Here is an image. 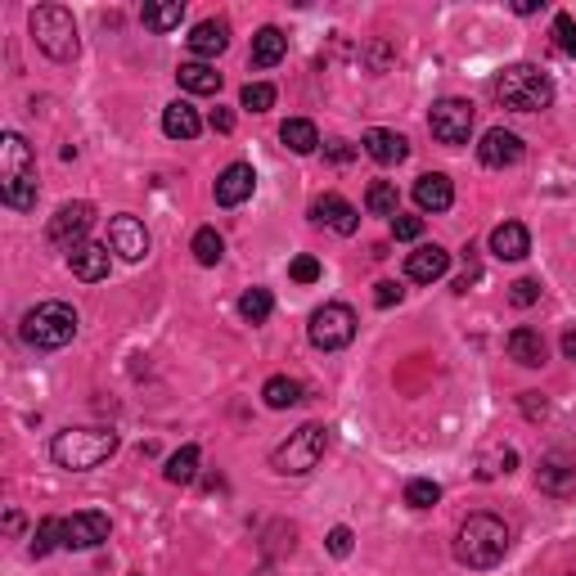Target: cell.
I'll use <instances>...</instances> for the list:
<instances>
[{
  "instance_id": "6da1fadb",
  "label": "cell",
  "mask_w": 576,
  "mask_h": 576,
  "mask_svg": "<svg viewBox=\"0 0 576 576\" xmlns=\"http://www.w3.org/2000/svg\"><path fill=\"white\" fill-rule=\"evenodd\" d=\"M509 554V527L495 513H468L455 531V558L473 572H486Z\"/></svg>"
},
{
  "instance_id": "7a4b0ae2",
  "label": "cell",
  "mask_w": 576,
  "mask_h": 576,
  "mask_svg": "<svg viewBox=\"0 0 576 576\" xmlns=\"http://www.w3.org/2000/svg\"><path fill=\"white\" fill-rule=\"evenodd\" d=\"M0 198L14 212H32L36 207V158L32 144L18 131L0 135Z\"/></svg>"
},
{
  "instance_id": "3957f363",
  "label": "cell",
  "mask_w": 576,
  "mask_h": 576,
  "mask_svg": "<svg viewBox=\"0 0 576 576\" xmlns=\"http://www.w3.org/2000/svg\"><path fill=\"white\" fill-rule=\"evenodd\" d=\"M108 455H117V432L108 428H63L50 441V459L59 468H68V473L99 468Z\"/></svg>"
},
{
  "instance_id": "277c9868",
  "label": "cell",
  "mask_w": 576,
  "mask_h": 576,
  "mask_svg": "<svg viewBox=\"0 0 576 576\" xmlns=\"http://www.w3.org/2000/svg\"><path fill=\"white\" fill-rule=\"evenodd\" d=\"M495 99L504 108H513V113H540V108L554 104V81L536 63H509L495 77Z\"/></svg>"
},
{
  "instance_id": "5b68a950",
  "label": "cell",
  "mask_w": 576,
  "mask_h": 576,
  "mask_svg": "<svg viewBox=\"0 0 576 576\" xmlns=\"http://www.w3.org/2000/svg\"><path fill=\"white\" fill-rule=\"evenodd\" d=\"M27 27H32V41H36V50H41L45 59H54V63L77 59V50H81L77 18H72L63 5H36L32 14H27Z\"/></svg>"
},
{
  "instance_id": "8992f818",
  "label": "cell",
  "mask_w": 576,
  "mask_h": 576,
  "mask_svg": "<svg viewBox=\"0 0 576 576\" xmlns=\"http://www.w3.org/2000/svg\"><path fill=\"white\" fill-rule=\"evenodd\" d=\"M18 338L36 351H59L77 338V311L68 302H41L23 315L18 324Z\"/></svg>"
},
{
  "instance_id": "52a82bcc",
  "label": "cell",
  "mask_w": 576,
  "mask_h": 576,
  "mask_svg": "<svg viewBox=\"0 0 576 576\" xmlns=\"http://www.w3.org/2000/svg\"><path fill=\"white\" fill-rule=\"evenodd\" d=\"M324 446H329V428L324 423H302L297 432H288V441H279L270 450V468L279 477H306L324 459Z\"/></svg>"
},
{
  "instance_id": "ba28073f",
  "label": "cell",
  "mask_w": 576,
  "mask_h": 576,
  "mask_svg": "<svg viewBox=\"0 0 576 576\" xmlns=\"http://www.w3.org/2000/svg\"><path fill=\"white\" fill-rule=\"evenodd\" d=\"M306 333H311V342L320 351H342L356 338V311H351L347 302H324L320 311H311Z\"/></svg>"
},
{
  "instance_id": "9c48e42d",
  "label": "cell",
  "mask_w": 576,
  "mask_h": 576,
  "mask_svg": "<svg viewBox=\"0 0 576 576\" xmlns=\"http://www.w3.org/2000/svg\"><path fill=\"white\" fill-rule=\"evenodd\" d=\"M428 131L432 140L441 144H468V135H473V104L468 99H437L428 113Z\"/></svg>"
},
{
  "instance_id": "30bf717a",
  "label": "cell",
  "mask_w": 576,
  "mask_h": 576,
  "mask_svg": "<svg viewBox=\"0 0 576 576\" xmlns=\"http://www.w3.org/2000/svg\"><path fill=\"white\" fill-rule=\"evenodd\" d=\"M90 221H95V207H90V203H63L59 212L50 216V230H45V234H50L54 248L72 252V248H81V243H86Z\"/></svg>"
},
{
  "instance_id": "8fae6325",
  "label": "cell",
  "mask_w": 576,
  "mask_h": 576,
  "mask_svg": "<svg viewBox=\"0 0 576 576\" xmlns=\"http://www.w3.org/2000/svg\"><path fill=\"white\" fill-rule=\"evenodd\" d=\"M108 531H113L108 513L77 509L72 518H63V549H95V545H104V540H108Z\"/></svg>"
},
{
  "instance_id": "7c38bea8",
  "label": "cell",
  "mask_w": 576,
  "mask_h": 576,
  "mask_svg": "<svg viewBox=\"0 0 576 576\" xmlns=\"http://www.w3.org/2000/svg\"><path fill=\"white\" fill-rule=\"evenodd\" d=\"M108 248H113L122 261H144V257H149V230H144L140 216H131V212L113 216V221H108Z\"/></svg>"
},
{
  "instance_id": "4fadbf2b",
  "label": "cell",
  "mask_w": 576,
  "mask_h": 576,
  "mask_svg": "<svg viewBox=\"0 0 576 576\" xmlns=\"http://www.w3.org/2000/svg\"><path fill=\"white\" fill-rule=\"evenodd\" d=\"M522 153H527V149H522V140L513 131H504V126H491V131L482 135V144H477V158H482L486 167H495V171L518 167Z\"/></svg>"
},
{
  "instance_id": "5bb4252c",
  "label": "cell",
  "mask_w": 576,
  "mask_h": 576,
  "mask_svg": "<svg viewBox=\"0 0 576 576\" xmlns=\"http://www.w3.org/2000/svg\"><path fill=\"white\" fill-rule=\"evenodd\" d=\"M252 189H257V171L248 167V162H230V167L216 176V203L221 207H239L252 198Z\"/></svg>"
},
{
  "instance_id": "9a60e30c",
  "label": "cell",
  "mask_w": 576,
  "mask_h": 576,
  "mask_svg": "<svg viewBox=\"0 0 576 576\" xmlns=\"http://www.w3.org/2000/svg\"><path fill=\"white\" fill-rule=\"evenodd\" d=\"M450 270V252L441 248V243H419V248L405 257V275L414 279V284H432V279H441Z\"/></svg>"
},
{
  "instance_id": "2e32d148",
  "label": "cell",
  "mask_w": 576,
  "mask_h": 576,
  "mask_svg": "<svg viewBox=\"0 0 576 576\" xmlns=\"http://www.w3.org/2000/svg\"><path fill=\"white\" fill-rule=\"evenodd\" d=\"M311 216L320 225H329V230H338V234H356L360 230V212L342 194H320L311 203Z\"/></svg>"
},
{
  "instance_id": "e0dca14e",
  "label": "cell",
  "mask_w": 576,
  "mask_h": 576,
  "mask_svg": "<svg viewBox=\"0 0 576 576\" xmlns=\"http://www.w3.org/2000/svg\"><path fill=\"white\" fill-rule=\"evenodd\" d=\"M108 243H81V248H72L68 252V270L77 279H86V284H99V279H108Z\"/></svg>"
},
{
  "instance_id": "ac0fdd59",
  "label": "cell",
  "mask_w": 576,
  "mask_h": 576,
  "mask_svg": "<svg viewBox=\"0 0 576 576\" xmlns=\"http://www.w3.org/2000/svg\"><path fill=\"white\" fill-rule=\"evenodd\" d=\"M365 153L374 162H383V167H396V162L410 158V140H405L401 131H387V126H374V131H365Z\"/></svg>"
},
{
  "instance_id": "d6986e66",
  "label": "cell",
  "mask_w": 576,
  "mask_h": 576,
  "mask_svg": "<svg viewBox=\"0 0 576 576\" xmlns=\"http://www.w3.org/2000/svg\"><path fill=\"white\" fill-rule=\"evenodd\" d=\"M414 203H419V212H450V203H455V185H450V176H441V171L419 176L414 180Z\"/></svg>"
},
{
  "instance_id": "ffe728a7",
  "label": "cell",
  "mask_w": 576,
  "mask_h": 576,
  "mask_svg": "<svg viewBox=\"0 0 576 576\" xmlns=\"http://www.w3.org/2000/svg\"><path fill=\"white\" fill-rule=\"evenodd\" d=\"M225 45H230V23H225V18H203V23L189 32V50H194L203 63L216 59Z\"/></svg>"
},
{
  "instance_id": "44dd1931",
  "label": "cell",
  "mask_w": 576,
  "mask_h": 576,
  "mask_svg": "<svg viewBox=\"0 0 576 576\" xmlns=\"http://www.w3.org/2000/svg\"><path fill=\"white\" fill-rule=\"evenodd\" d=\"M491 252L500 261H522L531 252V234H527V225L522 221H504V225H495L491 230Z\"/></svg>"
},
{
  "instance_id": "7402d4cb",
  "label": "cell",
  "mask_w": 576,
  "mask_h": 576,
  "mask_svg": "<svg viewBox=\"0 0 576 576\" xmlns=\"http://www.w3.org/2000/svg\"><path fill=\"white\" fill-rule=\"evenodd\" d=\"M536 482H540V491H545V495H558V500H563V495L576 491V468L567 464V459L549 455V459H540Z\"/></svg>"
},
{
  "instance_id": "603a6c76",
  "label": "cell",
  "mask_w": 576,
  "mask_h": 576,
  "mask_svg": "<svg viewBox=\"0 0 576 576\" xmlns=\"http://www.w3.org/2000/svg\"><path fill=\"white\" fill-rule=\"evenodd\" d=\"M162 131H167L171 140H194V135L203 131V117H198V108L189 104V99H176V104L162 108Z\"/></svg>"
},
{
  "instance_id": "cb8c5ba5",
  "label": "cell",
  "mask_w": 576,
  "mask_h": 576,
  "mask_svg": "<svg viewBox=\"0 0 576 576\" xmlns=\"http://www.w3.org/2000/svg\"><path fill=\"white\" fill-rule=\"evenodd\" d=\"M288 54V36L279 32V27H261L257 36H252V68H275L279 59Z\"/></svg>"
},
{
  "instance_id": "d4e9b609",
  "label": "cell",
  "mask_w": 576,
  "mask_h": 576,
  "mask_svg": "<svg viewBox=\"0 0 576 576\" xmlns=\"http://www.w3.org/2000/svg\"><path fill=\"white\" fill-rule=\"evenodd\" d=\"M176 81L189 90V95H216V90H221V72H216L212 63H203V59H194V63H180Z\"/></svg>"
},
{
  "instance_id": "484cf974",
  "label": "cell",
  "mask_w": 576,
  "mask_h": 576,
  "mask_svg": "<svg viewBox=\"0 0 576 576\" xmlns=\"http://www.w3.org/2000/svg\"><path fill=\"white\" fill-rule=\"evenodd\" d=\"M509 356L518 360V365H527V369H536V365H545V338H540L536 329H513L509 333Z\"/></svg>"
},
{
  "instance_id": "4316f807",
  "label": "cell",
  "mask_w": 576,
  "mask_h": 576,
  "mask_svg": "<svg viewBox=\"0 0 576 576\" xmlns=\"http://www.w3.org/2000/svg\"><path fill=\"white\" fill-rule=\"evenodd\" d=\"M279 140H284V149L302 153V158L320 149V131H315V122H306V117H288V122L279 126Z\"/></svg>"
},
{
  "instance_id": "83f0119b",
  "label": "cell",
  "mask_w": 576,
  "mask_h": 576,
  "mask_svg": "<svg viewBox=\"0 0 576 576\" xmlns=\"http://www.w3.org/2000/svg\"><path fill=\"white\" fill-rule=\"evenodd\" d=\"M261 396H266L270 410H288V405L302 401V383H297V378H288V374H275V378H266Z\"/></svg>"
},
{
  "instance_id": "f1b7e54d",
  "label": "cell",
  "mask_w": 576,
  "mask_h": 576,
  "mask_svg": "<svg viewBox=\"0 0 576 576\" xmlns=\"http://www.w3.org/2000/svg\"><path fill=\"white\" fill-rule=\"evenodd\" d=\"M180 18H185V5H180V0H162V5L140 9V23L149 27V32H171V27H180Z\"/></svg>"
},
{
  "instance_id": "f546056e",
  "label": "cell",
  "mask_w": 576,
  "mask_h": 576,
  "mask_svg": "<svg viewBox=\"0 0 576 576\" xmlns=\"http://www.w3.org/2000/svg\"><path fill=\"white\" fill-rule=\"evenodd\" d=\"M162 477H167L171 486H189V482H194V477H198V446H180L176 455L167 459Z\"/></svg>"
},
{
  "instance_id": "4dcf8cb0",
  "label": "cell",
  "mask_w": 576,
  "mask_h": 576,
  "mask_svg": "<svg viewBox=\"0 0 576 576\" xmlns=\"http://www.w3.org/2000/svg\"><path fill=\"white\" fill-rule=\"evenodd\" d=\"M189 248H194V261H198V266H216V261L225 257V239L212 230V225H203V230L194 234V243H189Z\"/></svg>"
},
{
  "instance_id": "1f68e13d",
  "label": "cell",
  "mask_w": 576,
  "mask_h": 576,
  "mask_svg": "<svg viewBox=\"0 0 576 576\" xmlns=\"http://www.w3.org/2000/svg\"><path fill=\"white\" fill-rule=\"evenodd\" d=\"M63 545V518H41L36 522V536H32V558H45Z\"/></svg>"
},
{
  "instance_id": "d6a6232c",
  "label": "cell",
  "mask_w": 576,
  "mask_h": 576,
  "mask_svg": "<svg viewBox=\"0 0 576 576\" xmlns=\"http://www.w3.org/2000/svg\"><path fill=\"white\" fill-rule=\"evenodd\" d=\"M270 311H275V297H270V288H248V293L239 297V315L248 324H261Z\"/></svg>"
},
{
  "instance_id": "836d02e7",
  "label": "cell",
  "mask_w": 576,
  "mask_h": 576,
  "mask_svg": "<svg viewBox=\"0 0 576 576\" xmlns=\"http://www.w3.org/2000/svg\"><path fill=\"white\" fill-rule=\"evenodd\" d=\"M365 207L374 216H396V185L392 180H374V185L365 189Z\"/></svg>"
},
{
  "instance_id": "e575fe53",
  "label": "cell",
  "mask_w": 576,
  "mask_h": 576,
  "mask_svg": "<svg viewBox=\"0 0 576 576\" xmlns=\"http://www.w3.org/2000/svg\"><path fill=\"white\" fill-rule=\"evenodd\" d=\"M437 500H441V486L432 482V477H414V482L405 486V504H410V509H432Z\"/></svg>"
},
{
  "instance_id": "d590c367",
  "label": "cell",
  "mask_w": 576,
  "mask_h": 576,
  "mask_svg": "<svg viewBox=\"0 0 576 576\" xmlns=\"http://www.w3.org/2000/svg\"><path fill=\"white\" fill-rule=\"evenodd\" d=\"M239 104L248 108V113H266V108H275V86H266V81H248L239 95Z\"/></svg>"
},
{
  "instance_id": "8d00e7d4",
  "label": "cell",
  "mask_w": 576,
  "mask_h": 576,
  "mask_svg": "<svg viewBox=\"0 0 576 576\" xmlns=\"http://www.w3.org/2000/svg\"><path fill=\"white\" fill-rule=\"evenodd\" d=\"M554 45L567 54V59H576V18L572 14H558L554 18Z\"/></svg>"
},
{
  "instance_id": "74e56055",
  "label": "cell",
  "mask_w": 576,
  "mask_h": 576,
  "mask_svg": "<svg viewBox=\"0 0 576 576\" xmlns=\"http://www.w3.org/2000/svg\"><path fill=\"white\" fill-rule=\"evenodd\" d=\"M419 234H423V216H401V212L392 216V239L410 243V239H419Z\"/></svg>"
},
{
  "instance_id": "f35d334b",
  "label": "cell",
  "mask_w": 576,
  "mask_h": 576,
  "mask_svg": "<svg viewBox=\"0 0 576 576\" xmlns=\"http://www.w3.org/2000/svg\"><path fill=\"white\" fill-rule=\"evenodd\" d=\"M288 275H293L297 284H315V279H320V261H315V257H293Z\"/></svg>"
},
{
  "instance_id": "ab89813d",
  "label": "cell",
  "mask_w": 576,
  "mask_h": 576,
  "mask_svg": "<svg viewBox=\"0 0 576 576\" xmlns=\"http://www.w3.org/2000/svg\"><path fill=\"white\" fill-rule=\"evenodd\" d=\"M540 297V284L536 279H518V284H509V302L513 306H531Z\"/></svg>"
},
{
  "instance_id": "60d3db41",
  "label": "cell",
  "mask_w": 576,
  "mask_h": 576,
  "mask_svg": "<svg viewBox=\"0 0 576 576\" xmlns=\"http://www.w3.org/2000/svg\"><path fill=\"white\" fill-rule=\"evenodd\" d=\"M405 297V288L401 284H392V279H383V284H374V306L378 311H387V306H396Z\"/></svg>"
},
{
  "instance_id": "b9f144b4",
  "label": "cell",
  "mask_w": 576,
  "mask_h": 576,
  "mask_svg": "<svg viewBox=\"0 0 576 576\" xmlns=\"http://www.w3.org/2000/svg\"><path fill=\"white\" fill-rule=\"evenodd\" d=\"M351 540H356V536H351V527H333L329 536H324V545H329L333 558H347L351 554Z\"/></svg>"
},
{
  "instance_id": "7bdbcfd3",
  "label": "cell",
  "mask_w": 576,
  "mask_h": 576,
  "mask_svg": "<svg viewBox=\"0 0 576 576\" xmlns=\"http://www.w3.org/2000/svg\"><path fill=\"white\" fill-rule=\"evenodd\" d=\"M212 131H234V113H230V108H212Z\"/></svg>"
},
{
  "instance_id": "ee69618b",
  "label": "cell",
  "mask_w": 576,
  "mask_h": 576,
  "mask_svg": "<svg viewBox=\"0 0 576 576\" xmlns=\"http://www.w3.org/2000/svg\"><path fill=\"white\" fill-rule=\"evenodd\" d=\"M324 153H329L333 162H351V158H356V149H351L347 140H333V144H329V149H324Z\"/></svg>"
},
{
  "instance_id": "f6af8a7d",
  "label": "cell",
  "mask_w": 576,
  "mask_h": 576,
  "mask_svg": "<svg viewBox=\"0 0 576 576\" xmlns=\"http://www.w3.org/2000/svg\"><path fill=\"white\" fill-rule=\"evenodd\" d=\"M540 392H527V401H522V410L531 414V419H536V414H545V401H536Z\"/></svg>"
},
{
  "instance_id": "bcb514c9",
  "label": "cell",
  "mask_w": 576,
  "mask_h": 576,
  "mask_svg": "<svg viewBox=\"0 0 576 576\" xmlns=\"http://www.w3.org/2000/svg\"><path fill=\"white\" fill-rule=\"evenodd\" d=\"M563 356L576 365V329H567V333H563Z\"/></svg>"
},
{
  "instance_id": "7dc6e473",
  "label": "cell",
  "mask_w": 576,
  "mask_h": 576,
  "mask_svg": "<svg viewBox=\"0 0 576 576\" xmlns=\"http://www.w3.org/2000/svg\"><path fill=\"white\" fill-rule=\"evenodd\" d=\"M540 5H545V0H518V5H513V14H536Z\"/></svg>"
},
{
  "instance_id": "c3c4849f",
  "label": "cell",
  "mask_w": 576,
  "mask_h": 576,
  "mask_svg": "<svg viewBox=\"0 0 576 576\" xmlns=\"http://www.w3.org/2000/svg\"><path fill=\"white\" fill-rule=\"evenodd\" d=\"M567 576H576V572H567Z\"/></svg>"
},
{
  "instance_id": "681fc988",
  "label": "cell",
  "mask_w": 576,
  "mask_h": 576,
  "mask_svg": "<svg viewBox=\"0 0 576 576\" xmlns=\"http://www.w3.org/2000/svg\"><path fill=\"white\" fill-rule=\"evenodd\" d=\"M131 576H135V572H131Z\"/></svg>"
}]
</instances>
